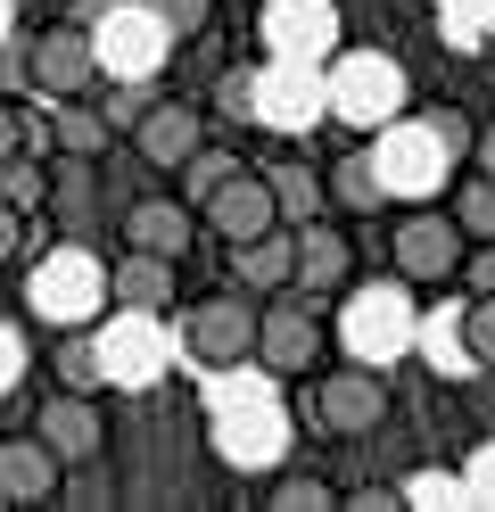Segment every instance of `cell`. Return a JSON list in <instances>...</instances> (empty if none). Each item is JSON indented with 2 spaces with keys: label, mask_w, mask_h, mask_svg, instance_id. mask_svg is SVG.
I'll return each mask as SVG.
<instances>
[{
  "label": "cell",
  "mask_w": 495,
  "mask_h": 512,
  "mask_svg": "<svg viewBox=\"0 0 495 512\" xmlns=\"http://www.w3.org/2000/svg\"><path fill=\"white\" fill-rule=\"evenodd\" d=\"M462 240H471V232H462L454 215H405V223H396V273L421 281V290H429V281H454L462 256H471Z\"/></svg>",
  "instance_id": "6da1fadb"
},
{
  "label": "cell",
  "mask_w": 495,
  "mask_h": 512,
  "mask_svg": "<svg viewBox=\"0 0 495 512\" xmlns=\"http://www.w3.org/2000/svg\"><path fill=\"white\" fill-rule=\"evenodd\" d=\"M33 438H42L66 471H83V463H99V455H108V413L91 405V389H66V397H50V405H42Z\"/></svg>",
  "instance_id": "7a4b0ae2"
},
{
  "label": "cell",
  "mask_w": 495,
  "mask_h": 512,
  "mask_svg": "<svg viewBox=\"0 0 495 512\" xmlns=\"http://www.w3.org/2000/svg\"><path fill=\"white\" fill-rule=\"evenodd\" d=\"M182 347H190L198 364H240V356H256V306H248V298L190 306V314H182Z\"/></svg>",
  "instance_id": "3957f363"
},
{
  "label": "cell",
  "mask_w": 495,
  "mask_h": 512,
  "mask_svg": "<svg viewBox=\"0 0 495 512\" xmlns=\"http://www.w3.org/2000/svg\"><path fill=\"white\" fill-rule=\"evenodd\" d=\"M25 75H33V91H50V100H75V91L99 83V50L75 34V25H50V34L25 50Z\"/></svg>",
  "instance_id": "277c9868"
},
{
  "label": "cell",
  "mask_w": 495,
  "mask_h": 512,
  "mask_svg": "<svg viewBox=\"0 0 495 512\" xmlns=\"http://www.w3.org/2000/svg\"><path fill=\"white\" fill-rule=\"evenodd\" d=\"M215 223V240H256V232H273L281 223V207H273V182L264 174H248V166H231L223 182H215V199L198 207Z\"/></svg>",
  "instance_id": "5b68a950"
},
{
  "label": "cell",
  "mask_w": 495,
  "mask_h": 512,
  "mask_svg": "<svg viewBox=\"0 0 495 512\" xmlns=\"http://www.w3.org/2000/svg\"><path fill=\"white\" fill-rule=\"evenodd\" d=\"M322 430H339V438H363V430H380L388 422V380L380 372H322Z\"/></svg>",
  "instance_id": "8992f818"
},
{
  "label": "cell",
  "mask_w": 495,
  "mask_h": 512,
  "mask_svg": "<svg viewBox=\"0 0 495 512\" xmlns=\"http://www.w3.org/2000/svg\"><path fill=\"white\" fill-rule=\"evenodd\" d=\"M58 479H66V463L42 438H0V504H50Z\"/></svg>",
  "instance_id": "52a82bcc"
},
{
  "label": "cell",
  "mask_w": 495,
  "mask_h": 512,
  "mask_svg": "<svg viewBox=\"0 0 495 512\" xmlns=\"http://www.w3.org/2000/svg\"><path fill=\"white\" fill-rule=\"evenodd\" d=\"M256 356L273 364V372H314V356H322L314 314H297V306H264V314H256Z\"/></svg>",
  "instance_id": "ba28073f"
},
{
  "label": "cell",
  "mask_w": 495,
  "mask_h": 512,
  "mask_svg": "<svg viewBox=\"0 0 495 512\" xmlns=\"http://www.w3.org/2000/svg\"><path fill=\"white\" fill-rule=\"evenodd\" d=\"M190 232H198V207H190V199H141V207L124 215V240L149 248V256H174V265H182Z\"/></svg>",
  "instance_id": "9c48e42d"
},
{
  "label": "cell",
  "mask_w": 495,
  "mask_h": 512,
  "mask_svg": "<svg viewBox=\"0 0 495 512\" xmlns=\"http://www.w3.org/2000/svg\"><path fill=\"white\" fill-rule=\"evenodd\" d=\"M108 298H116V306H132V314H165V306H174V256L132 248L124 265L108 273Z\"/></svg>",
  "instance_id": "30bf717a"
},
{
  "label": "cell",
  "mask_w": 495,
  "mask_h": 512,
  "mask_svg": "<svg viewBox=\"0 0 495 512\" xmlns=\"http://www.w3.org/2000/svg\"><path fill=\"white\" fill-rule=\"evenodd\" d=\"M132 133H141V157H149V166H182V157L207 141V124H198V108L165 100V108H141V124H132Z\"/></svg>",
  "instance_id": "8fae6325"
},
{
  "label": "cell",
  "mask_w": 495,
  "mask_h": 512,
  "mask_svg": "<svg viewBox=\"0 0 495 512\" xmlns=\"http://www.w3.org/2000/svg\"><path fill=\"white\" fill-rule=\"evenodd\" d=\"M355 273V240L347 232H330V223H297V281L306 290H339V281Z\"/></svg>",
  "instance_id": "7c38bea8"
},
{
  "label": "cell",
  "mask_w": 495,
  "mask_h": 512,
  "mask_svg": "<svg viewBox=\"0 0 495 512\" xmlns=\"http://www.w3.org/2000/svg\"><path fill=\"white\" fill-rule=\"evenodd\" d=\"M388 108H396V75L380 67V58L339 67V116L347 124H388Z\"/></svg>",
  "instance_id": "4fadbf2b"
},
{
  "label": "cell",
  "mask_w": 495,
  "mask_h": 512,
  "mask_svg": "<svg viewBox=\"0 0 495 512\" xmlns=\"http://www.w3.org/2000/svg\"><path fill=\"white\" fill-rule=\"evenodd\" d=\"M231 273H240V290H281V281H297V240H231Z\"/></svg>",
  "instance_id": "5bb4252c"
},
{
  "label": "cell",
  "mask_w": 495,
  "mask_h": 512,
  "mask_svg": "<svg viewBox=\"0 0 495 512\" xmlns=\"http://www.w3.org/2000/svg\"><path fill=\"white\" fill-rule=\"evenodd\" d=\"M322 199H330V182H322L314 166H281V174H273V207H281V223H314Z\"/></svg>",
  "instance_id": "9a60e30c"
},
{
  "label": "cell",
  "mask_w": 495,
  "mask_h": 512,
  "mask_svg": "<svg viewBox=\"0 0 495 512\" xmlns=\"http://www.w3.org/2000/svg\"><path fill=\"white\" fill-rule=\"evenodd\" d=\"M108 133H116L108 108H83V91L58 108V149H66V157H99V149H108Z\"/></svg>",
  "instance_id": "2e32d148"
},
{
  "label": "cell",
  "mask_w": 495,
  "mask_h": 512,
  "mask_svg": "<svg viewBox=\"0 0 495 512\" xmlns=\"http://www.w3.org/2000/svg\"><path fill=\"white\" fill-rule=\"evenodd\" d=\"M330 199H339L347 215H372L388 199V182H380V157H347L339 174H330Z\"/></svg>",
  "instance_id": "e0dca14e"
},
{
  "label": "cell",
  "mask_w": 495,
  "mask_h": 512,
  "mask_svg": "<svg viewBox=\"0 0 495 512\" xmlns=\"http://www.w3.org/2000/svg\"><path fill=\"white\" fill-rule=\"evenodd\" d=\"M273 504H281V512H330L339 488H330L322 471H281V479H273Z\"/></svg>",
  "instance_id": "ac0fdd59"
},
{
  "label": "cell",
  "mask_w": 495,
  "mask_h": 512,
  "mask_svg": "<svg viewBox=\"0 0 495 512\" xmlns=\"http://www.w3.org/2000/svg\"><path fill=\"white\" fill-rule=\"evenodd\" d=\"M462 356L495 364V290H471V306H462Z\"/></svg>",
  "instance_id": "d6986e66"
},
{
  "label": "cell",
  "mask_w": 495,
  "mask_h": 512,
  "mask_svg": "<svg viewBox=\"0 0 495 512\" xmlns=\"http://www.w3.org/2000/svg\"><path fill=\"white\" fill-rule=\"evenodd\" d=\"M454 223L471 240H495V174H471L462 182V207H454Z\"/></svg>",
  "instance_id": "ffe728a7"
},
{
  "label": "cell",
  "mask_w": 495,
  "mask_h": 512,
  "mask_svg": "<svg viewBox=\"0 0 495 512\" xmlns=\"http://www.w3.org/2000/svg\"><path fill=\"white\" fill-rule=\"evenodd\" d=\"M174 174H182V199H190V207H207V199H215V182L231 174V157H207V141H198Z\"/></svg>",
  "instance_id": "44dd1931"
},
{
  "label": "cell",
  "mask_w": 495,
  "mask_h": 512,
  "mask_svg": "<svg viewBox=\"0 0 495 512\" xmlns=\"http://www.w3.org/2000/svg\"><path fill=\"white\" fill-rule=\"evenodd\" d=\"M0 199L33 215V207L50 199V174H33V166H17V157H0Z\"/></svg>",
  "instance_id": "7402d4cb"
},
{
  "label": "cell",
  "mask_w": 495,
  "mask_h": 512,
  "mask_svg": "<svg viewBox=\"0 0 495 512\" xmlns=\"http://www.w3.org/2000/svg\"><path fill=\"white\" fill-rule=\"evenodd\" d=\"M207 9H215V0H157V25H165V34H198Z\"/></svg>",
  "instance_id": "603a6c76"
},
{
  "label": "cell",
  "mask_w": 495,
  "mask_h": 512,
  "mask_svg": "<svg viewBox=\"0 0 495 512\" xmlns=\"http://www.w3.org/2000/svg\"><path fill=\"white\" fill-rule=\"evenodd\" d=\"M429 141L438 149H471V124H462L454 108H429Z\"/></svg>",
  "instance_id": "cb8c5ba5"
},
{
  "label": "cell",
  "mask_w": 495,
  "mask_h": 512,
  "mask_svg": "<svg viewBox=\"0 0 495 512\" xmlns=\"http://www.w3.org/2000/svg\"><path fill=\"white\" fill-rule=\"evenodd\" d=\"M17 248H25V207L0 199V265H17Z\"/></svg>",
  "instance_id": "d4e9b609"
},
{
  "label": "cell",
  "mask_w": 495,
  "mask_h": 512,
  "mask_svg": "<svg viewBox=\"0 0 495 512\" xmlns=\"http://www.w3.org/2000/svg\"><path fill=\"white\" fill-rule=\"evenodd\" d=\"M17 141H25V124H17V100H0V157H17Z\"/></svg>",
  "instance_id": "484cf974"
},
{
  "label": "cell",
  "mask_w": 495,
  "mask_h": 512,
  "mask_svg": "<svg viewBox=\"0 0 495 512\" xmlns=\"http://www.w3.org/2000/svg\"><path fill=\"white\" fill-rule=\"evenodd\" d=\"M462 265H471V290H495V240H487L479 256H462Z\"/></svg>",
  "instance_id": "4316f807"
},
{
  "label": "cell",
  "mask_w": 495,
  "mask_h": 512,
  "mask_svg": "<svg viewBox=\"0 0 495 512\" xmlns=\"http://www.w3.org/2000/svg\"><path fill=\"white\" fill-rule=\"evenodd\" d=\"M471 157H479V174H495V124H487L479 141H471Z\"/></svg>",
  "instance_id": "83f0119b"
}]
</instances>
